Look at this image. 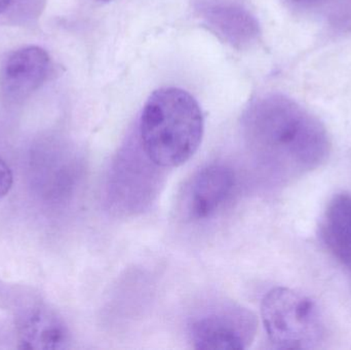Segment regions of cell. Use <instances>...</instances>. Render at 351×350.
Returning <instances> with one entry per match:
<instances>
[{
  "label": "cell",
  "mask_w": 351,
  "mask_h": 350,
  "mask_svg": "<svg viewBox=\"0 0 351 350\" xmlns=\"http://www.w3.org/2000/svg\"><path fill=\"white\" fill-rule=\"evenodd\" d=\"M97 1H100V2H109V1H112V0H97Z\"/></svg>",
  "instance_id": "5bb4252c"
},
{
  "label": "cell",
  "mask_w": 351,
  "mask_h": 350,
  "mask_svg": "<svg viewBox=\"0 0 351 350\" xmlns=\"http://www.w3.org/2000/svg\"><path fill=\"white\" fill-rule=\"evenodd\" d=\"M294 1H297V2H307V1H313V0H294Z\"/></svg>",
  "instance_id": "4fadbf2b"
},
{
  "label": "cell",
  "mask_w": 351,
  "mask_h": 350,
  "mask_svg": "<svg viewBox=\"0 0 351 350\" xmlns=\"http://www.w3.org/2000/svg\"><path fill=\"white\" fill-rule=\"evenodd\" d=\"M204 129V116L195 99L182 88H162L145 103L139 143L158 168H177L197 151Z\"/></svg>",
  "instance_id": "7a4b0ae2"
},
{
  "label": "cell",
  "mask_w": 351,
  "mask_h": 350,
  "mask_svg": "<svg viewBox=\"0 0 351 350\" xmlns=\"http://www.w3.org/2000/svg\"><path fill=\"white\" fill-rule=\"evenodd\" d=\"M241 127L250 153L278 180L300 178L329 156L325 127L288 97L272 94L254 100L243 113Z\"/></svg>",
  "instance_id": "6da1fadb"
},
{
  "label": "cell",
  "mask_w": 351,
  "mask_h": 350,
  "mask_svg": "<svg viewBox=\"0 0 351 350\" xmlns=\"http://www.w3.org/2000/svg\"><path fill=\"white\" fill-rule=\"evenodd\" d=\"M323 238L331 254L351 275V195L341 193L330 201L324 216Z\"/></svg>",
  "instance_id": "9c48e42d"
},
{
  "label": "cell",
  "mask_w": 351,
  "mask_h": 350,
  "mask_svg": "<svg viewBox=\"0 0 351 350\" xmlns=\"http://www.w3.org/2000/svg\"><path fill=\"white\" fill-rule=\"evenodd\" d=\"M12 0H0V14H3L8 8Z\"/></svg>",
  "instance_id": "7c38bea8"
},
{
  "label": "cell",
  "mask_w": 351,
  "mask_h": 350,
  "mask_svg": "<svg viewBox=\"0 0 351 350\" xmlns=\"http://www.w3.org/2000/svg\"><path fill=\"white\" fill-rule=\"evenodd\" d=\"M49 53L36 45L21 47L6 55L0 65V92L10 101H21L36 92L49 77Z\"/></svg>",
  "instance_id": "52a82bcc"
},
{
  "label": "cell",
  "mask_w": 351,
  "mask_h": 350,
  "mask_svg": "<svg viewBox=\"0 0 351 350\" xmlns=\"http://www.w3.org/2000/svg\"><path fill=\"white\" fill-rule=\"evenodd\" d=\"M257 329V318L251 310L222 302L192 318L189 337L196 349L243 350L252 345Z\"/></svg>",
  "instance_id": "277c9868"
},
{
  "label": "cell",
  "mask_w": 351,
  "mask_h": 350,
  "mask_svg": "<svg viewBox=\"0 0 351 350\" xmlns=\"http://www.w3.org/2000/svg\"><path fill=\"white\" fill-rule=\"evenodd\" d=\"M261 316L268 339L278 349H317L325 337L315 302L289 288H276L266 294Z\"/></svg>",
  "instance_id": "3957f363"
},
{
  "label": "cell",
  "mask_w": 351,
  "mask_h": 350,
  "mask_svg": "<svg viewBox=\"0 0 351 350\" xmlns=\"http://www.w3.org/2000/svg\"><path fill=\"white\" fill-rule=\"evenodd\" d=\"M196 12L204 24L221 40L237 49L257 42L259 24L239 0H197Z\"/></svg>",
  "instance_id": "8992f818"
},
{
  "label": "cell",
  "mask_w": 351,
  "mask_h": 350,
  "mask_svg": "<svg viewBox=\"0 0 351 350\" xmlns=\"http://www.w3.org/2000/svg\"><path fill=\"white\" fill-rule=\"evenodd\" d=\"M16 340L23 349H64L69 347L65 322L47 306H28L16 318Z\"/></svg>",
  "instance_id": "ba28073f"
},
{
  "label": "cell",
  "mask_w": 351,
  "mask_h": 350,
  "mask_svg": "<svg viewBox=\"0 0 351 350\" xmlns=\"http://www.w3.org/2000/svg\"><path fill=\"white\" fill-rule=\"evenodd\" d=\"M14 185V175L5 160L0 156V199L5 197Z\"/></svg>",
  "instance_id": "8fae6325"
},
{
  "label": "cell",
  "mask_w": 351,
  "mask_h": 350,
  "mask_svg": "<svg viewBox=\"0 0 351 350\" xmlns=\"http://www.w3.org/2000/svg\"><path fill=\"white\" fill-rule=\"evenodd\" d=\"M33 172L38 188L51 199L64 197L75 180V164L72 158H34Z\"/></svg>",
  "instance_id": "30bf717a"
},
{
  "label": "cell",
  "mask_w": 351,
  "mask_h": 350,
  "mask_svg": "<svg viewBox=\"0 0 351 350\" xmlns=\"http://www.w3.org/2000/svg\"><path fill=\"white\" fill-rule=\"evenodd\" d=\"M237 186L230 166L212 164L199 168L186 182L179 208L184 219L204 222L215 217L227 205Z\"/></svg>",
  "instance_id": "5b68a950"
}]
</instances>
